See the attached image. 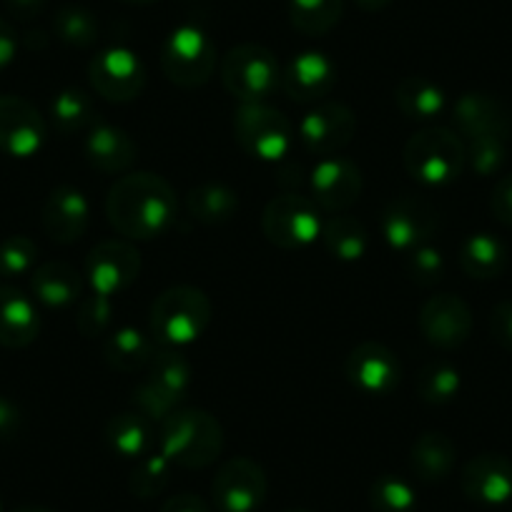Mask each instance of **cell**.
<instances>
[{"label":"cell","mask_w":512,"mask_h":512,"mask_svg":"<svg viewBox=\"0 0 512 512\" xmlns=\"http://www.w3.org/2000/svg\"><path fill=\"white\" fill-rule=\"evenodd\" d=\"M490 332L500 347L512 352V302H500L492 309Z\"/></svg>","instance_id":"cell-45"},{"label":"cell","mask_w":512,"mask_h":512,"mask_svg":"<svg viewBox=\"0 0 512 512\" xmlns=\"http://www.w3.org/2000/svg\"><path fill=\"white\" fill-rule=\"evenodd\" d=\"M53 31L66 46L71 48H91L96 46L101 36L96 13L83 6H61L53 16Z\"/></svg>","instance_id":"cell-35"},{"label":"cell","mask_w":512,"mask_h":512,"mask_svg":"<svg viewBox=\"0 0 512 512\" xmlns=\"http://www.w3.org/2000/svg\"><path fill=\"white\" fill-rule=\"evenodd\" d=\"M0 512H3V507H0Z\"/></svg>","instance_id":"cell-54"},{"label":"cell","mask_w":512,"mask_h":512,"mask_svg":"<svg viewBox=\"0 0 512 512\" xmlns=\"http://www.w3.org/2000/svg\"><path fill=\"white\" fill-rule=\"evenodd\" d=\"M161 455L171 465L201 470L216 462L224 450V430L206 410H176L161 422Z\"/></svg>","instance_id":"cell-2"},{"label":"cell","mask_w":512,"mask_h":512,"mask_svg":"<svg viewBox=\"0 0 512 512\" xmlns=\"http://www.w3.org/2000/svg\"><path fill=\"white\" fill-rule=\"evenodd\" d=\"M38 262V244L31 236H8L0 241V277L16 279L23 274H33Z\"/></svg>","instance_id":"cell-39"},{"label":"cell","mask_w":512,"mask_h":512,"mask_svg":"<svg viewBox=\"0 0 512 512\" xmlns=\"http://www.w3.org/2000/svg\"><path fill=\"white\" fill-rule=\"evenodd\" d=\"M216 68V46L199 26H179L161 48V71L181 88L209 83Z\"/></svg>","instance_id":"cell-7"},{"label":"cell","mask_w":512,"mask_h":512,"mask_svg":"<svg viewBox=\"0 0 512 512\" xmlns=\"http://www.w3.org/2000/svg\"><path fill=\"white\" fill-rule=\"evenodd\" d=\"M46 144V121L36 106L18 96H0V151L31 159Z\"/></svg>","instance_id":"cell-15"},{"label":"cell","mask_w":512,"mask_h":512,"mask_svg":"<svg viewBox=\"0 0 512 512\" xmlns=\"http://www.w3.org/2000/svg\"><path fill=\"white\" fill-rule=\"evenodd\" d=\"M43 229L56 244H76L91 224V204L76 186H56L43 204Z\"/></svg>","instance_id":"cell-19"},{"label":"cell","mask_w":512,"mask_h":512,"mask_svg":"<svg viewBox=\"0 0 512 512\" xmlns=\"http://www.w3.org/2000/svg\"><path fill=\"white\" fill-rule=\"evenodd\" d=\"M337 86V66L322 51H304L289 61L282 71V88L292 101H322Z\"/></svg>","instance_id":"cell-20"},{"label":"cell","mask_w":512,"mask_h":512,"mask_svg":"<svg viewBox=\"0 0 512 512\" xmlns=\"http://www.w3.org/2000/svg\"><path fill=\"white\" fill-rule=\"evenodd\" d=\"M239 206V194L231 186L216 184V181L194 186L186 196L189 214L206 226L229 224L239 214Z\"/></svg>","instance_id":"cell-27"},{"label":"cell","mask_w":512,"mask_h":512,"mask_svg":"<svg viewBox=\"0 0 512 512\" xmlns=\"http://www.w3.org/2000/svg\"><path fill=\"white\" fill-rule=\"evenodd\" d=\"M51 118L53 126L63 136H71L83 131V128H91L96 123V106H93V98L83 88H63L53 98Z\"/></svg>","instance_id":"cell-33"},{"label":"cell","mask_w":512,"mask_h":512,"mask_svg":"<svg viewBox=\"0 0 512 512\" xmlns=\"http://www.w3.org/2000/svg\"><path fill=\"white\" fill-rule=\"evenodd\" d=\"M395 103L412 121H432L445 111L447 96L430 78L407 76L397 83Z\"/></svg>","instance_id":"cell-29"},{"label":"cell","mask_w":512,"mask_h":512,"mask_svg":"<svg viewBox=\"0 0 512 512\" xmlns=\"http://www.w3.org/2000/svg\"><path fill=\"white\" fill-rule=\"evenodd\" d=\"M319 239L324 241V249L339 262H359L369 246V236L362 221L347 214L329 216L322 224Z\"/></svg>","instance_id":"cell-31"},{"label":"cell","mask_w":512,"mask_h":512,"mask_svg":"<svg viewBox=\"0 0 512 512\" xmlns=\"http://www.w3.org/2000/svg\"><path fill=\"white\" fill-rule=\"evenodd\" d=\"M121 3H128V6H151L156 0H121Z\"/></svg>","instance_id":"cell-51"},{"label":"cell","mask_w":512,"mask_h":512,"mask_svg":"<svg viewBox=\"0 0 512 512\" xmlns=\"http://www.w3.org/2000/svg\"><path fill=\"white\" fill-rule=\"evenodd\" d=\"M149 382H154L171 402L181 405L191 390V364L179 349L156 347L149 362Z\"/></svg>","instance_id":"cell-30"},{"label":"cell","mask_w":512,"mask_h":512,"mask_svg":"<svg viewBox=\"0 0 512 512\" xmlns=\"http://www.w3.org/2000/svg\"><path fill=\"white\" fill-rule=\"evenodd\" d=\"M221 83L239 103H264L282 86V68L269 48L241 43L221 61Z\"/></svg>","instance_id":"cell-5"},{"label":"cell","mask_w":512,"mask_h":512,"mask_svg":"<svg viewBox=\"0 0 512 512\" xmlns=\"http://www.w3.org/2000/svg\"><path fill=\"white\" fill-rule=\"evenodd\" d=\"M407 174L425 186L452 184L467 164L465 141L442 126L422 128L410 136L402 151Z\"/></svg>","instance_id":"cell-3"},{"label":"cell","mask_w":512,"mask_h":512,"mask_svg":"<svg viewBox=\"0 0 512 512\" xmlns=\"http://www.w3.org/2000/svg\"><path fill=\"white\" fill-rule=\"evenodd\" d=\"M460 482L462 492L477 505H505L512 497V462L495 452L477 455L465 465Z\"/></svg>","instance_id":"cell-21"},{"label":"cell","mask_w":512,"mask_h":512,"mask_svg":"<svg viewBox=\"0 0 512 512\" xmlns=\"http://www.w3.org/2000/svg\"><path fill=\"white\" fill-rule=\"evenodd\" d=\"M31 289L51 309L71 307L83 294V277L68 262H46L33 269Z\"/></svg>","instance_id":"cell-24"},{"label":"cell","mask_w":512,"mask_h":512,"mask_svg":"<svg viewBox=\"0 0 512 512\" xmlns=\"http://www.w3.org/2000/svg\"><path fill=\"white\" fill-rule=\"evenodd\" d=\"M131 402H134L136 412H141L149 422H164L166 417H169L171 412H176V407H179L176 402H171L154 382H149V379L136 384Z\"/></svg>","instance_id":"cell-43"},{"label":"cell","mask_w":512,"mask_h":512,"mask_svg":"<svg viewBox=\"0 0 512 512\" xmlns=\"http://www.w3.org/2000/svg\"><path fill=\"white\" fill-rule=\"evenodd\" d=\"M507 159V139L487 136V139H475L467 144V161L470 169L480 176H492L502 169Z\"/></svg>","instance_id":"cell-42"},{"label":"cell","mask_w":512,"mask_h":512,"mask_svg":"<svg viewBox=\"0 0 512 512\" xmlns=\"http://www.w3.org/2000/svg\"><path fill=\"white\" fill-rule=\"evenodd\" d=\"M287 512H314V510H309V507H292V510Z\"/></svg>","instance_id":"cell-53"},{"label":"cell","mask_w":512,"mask_h":512,"mask_svg":"<svg viewBox=\"0 0 512 512\" xmlns=\"http://www.w3.org/2000/svg\"><path fill=\"white\" fill-rule=\"evenodd\" d=\"M171 480V462L161 452L144 457L136 465V470L128 477V490L134 492L139 500H154L166 490Z\"/></svg>","instance_id":"cell-38"},{"label":"cell","mask_w":512,"mask_h":512,"mask_svg":"<svg viewBox=\"0 0 512 512\" xmlns=\"http://www.w3.org/2000/svg\"><path fill=\"white\" fill-rule=\"evenodd\" d=\"M405 272L420 287H435L445 277V256H442L437 246L427 241V244H420L412 251H407Z\"/></svg>","instance_id":"cell-40"},{"label":"cell","mask_w":512,"mask_h":512,"mask_svg":"<svg viewBox=\"0 0 512 512\" xmlns=\"http://www.w3.org/2000/svg\"><path fill=\"white\" fill-rule=\"evenodd\" d=\"M457 447L442 432H425L417 437V442L410 450V467L417 475V480L435 485V482L447 480L455 470Z\"/></svg>","instance_id":"cell-25"},{"label":"cell","mask_w":512,"mask_h":512,"mask_svg":"<svg viewBox=\"0 0 512 512\" xmlns=\"http://www.w3.org/2000/svg\"><path fill=\"white\" fill-rule=\"evenodd\" d=\"M106 214L121 236L149 241L171 229L179 214V199L166 179L149 171H136L121 176L111 186Z\"/></svg>","instance_id":"cell-1"},{"label":"cell","mask_w":512,"mask_h":512,"mask_svg":"<svg viewBox=\"0 0 512 512\" xmlns=\"http://www.w3.org/2000/svg\"><path fill=\"white\" fill-rule=\"evenodd\" d=\"M16 53H18L16 31H13V28L0 18V71L11 66Z\"/></svg>","instance_id":"cell-48"},{"label":"cell","mask_w":512,"mask_h":512,"mask_svg":"<svg viewBox=\"0 0 512 512\" xmlns=\"http://www.w3.org/2000/svg\"><path fill=\"white\" fill-rule=\"evenodd\" d=\"M234 134L251 159L267 164L282 161L294 144L292 121L267 103H241L234 113Z\"/></svg>","instance_id":"cell-6"},{"label":"cell","mask_w":512,"mask_h":512,"mask_svg":"<svg viewBox=\"0 0 512 512\" xmlns=\"http://www.w3.org/2000/svg\"><path fill=\"white\" fill-rule=\"evenodd\" d=\"M159 512H209V505L204 502V497L194 495V492H179V495L169 497Z\"/></svg>","instance_id":"cell-47"},{"label":"cell","mask_w":512,"mask_h":512,"mask_svg":"<svg viewBox=\"0 0 512 512\" xmlns=\"http://www.w3.org/2000/svg\"><path fill=\"white\" fill-rule=\"evenodd\" d=\"M440 226V214L422 196H397L382 211V236L395 251H412L427 244Z\"/></svg>","instance_id":"cell-11"},{"label":"cell","mask_w":512,"mask_h":512,"mask_svg":"<svg viewBox=\"0 0 512 512\" xmlns=\"http://www.w3.org/2000/svg\"><path fill=\"white\" fill-rule=\"evenodd\" d=\"M420 332L432 347L457 349L470 339L472 312L457 294H437L420 309Z\"/></svg>","instance_id":"cell-17"},{"label":"cell","mask_w":512,"mask_h":512,"mask_svg":"<svg viewBox=\"0 0 512 512\" xmlns=\"http://www.w3.org/2000/svg\"><path fill=\"white\" fill-rule=\"evenodd\" d=\"M41 317L31 299L16 287L0 284V347L23 349L36 342Z\"/></svg>","instance_id":"cell-23"},{"label":"cell","mask_w":512,"mask_h":512,"mask_svg":"<svg viewBox=\"0 0 512 512\" xmlns=\"http://www.w3.org/2000/svg\"><path fill=\"white\" fill-rule=\"evenodd\" d=\"M13 512H51V510H46V507H18V510Z\"/></svg>","instance_id":"cell-52"},{"label":"cell","mask_w":512,"mask_h":512,"mask_svg":"<svg viewBox=\"0 0 512 512\" xmlns=\"http://www.w3.org/2000/svg\"><path fill=\"white\" fill-rule=\"evenodd\" d=\"M113 317V302L101 294H91V297L81 299L76 314V327L83 337L96 339L106 334V329L111 327Z\"/></svg>","instance_id":"cell-41"},{"label":"cell","mask_w":512,"mask_h":512,"mask_svg":"<svg viewBox=\"0 0 512 512\" xmlns=\"http://www.w3.org/2000/svg\"><path fill=\"white\" fill-rule=\"evenodd\" d=\"M23 415L16 402L0 395V440H13L21 435Z\"/></svg>","instance_id":"cell-46"},{"label":"cell","mask_w":512,"mask_h":512,"mask_svg":"<svg viewBox=\"0 0 512 512\" xmlns=\"http://www.w3.org/2000/svg\"><path fill=\"white\" fill-rule=\"evenodd\" d=\"M8 11L18 18V21H33L43 13L46 0H6Z\"/></svg>","instance_id":"cell-49"},{"label":"cell","mask_w":512,"mask_h":512,"mask_svg":"<svg viewBox=\"0 0 512 512\" xmlns=\"http://www.w3.org/2000/svg\"><path fill=\"white\" fill-rule=\"evenodd\" d=\"M154 352V339L136 327L113 329L106 342H103V359L108 362V367L123 374L139 372V369L149 367Z\"/></svg>","instance_id":"cell-26"},{"label":"cell","mask_w":512,"mask_h":512,"mask_svg":"<svg viewBox=\"0 0 512 512\" xmlns=\"http://www.w3.org/2000/svg\"><path fill=\"white\" fill-rule=\"evenodd\" d=\"M141 274V254L126 241H101L86 256V279L93 294L111 299L126 292Z\"/></svg>","instance_id":"cell-12"},{"label":"cell","mask_w":512,"mask_h":512,"mask_svg":"<svg viewBox=\"0 0 512 512\" xmlns=\"http://www.w3.org/2000/svg\"><path fill=\"white\" fill-rule=\"evenodd\" d=\"M344 13V0H289V21L304 36H324Z\"/></svg>","instance_id":"cell-34"},{"label":"cell","mask_w":512,"mask_h":512,"mask_svg":"<svg viewBox=\"0 0 512 512\" xmlns=\"http://www.w3.org/2000/svg\"><path fill=\"white\" fill-rule=\"evenodd\" d=\"M344 374H347L349 384L357 387L359 392H364L369 397H382L397 390L402 367L397 354L387 344L367 339V342H359L347 354V359H344Z\"/></svg>","instance_id":"cell-14"},{"label":"cell","mask_w":512,"mask_h":512,"mask_svg":"<svg viewBox=\"0 0 512 512\" xmlns=\"http://www.w3.org/2000/svg\"><path fill=\"white\" fill-rule=\"evenodd\" d=\"M490 209L500 224L512 226V174L502 176L490 196Z\"/></svg>","instance_id":"cell-44"},{"label":"cell","mask_w":512,"mask_h":512,"mask_svg":"<svg viewBox=\"0 0 512 512\" xmlns=\"http://www.w3.org/2000/svg\"><path fill=\"white\" fill-rule=\"evenodd\" d=\"M88 81H91L93 91L106 101H136L146 88L144 61L131 48H103L88 63Z\"/></svg>","instance_id":"cell-9"},{"label":"cell","mask_w":512,"mask_h":512,"mask_svg":"<svg viewBox=\"0 0 512 512\" xmlns=\"http://www.w3.org/2000/svg\"><path fill=\"white\" fill-rule=\"evenodd\" d=\"M322 211L302 194H279L264 206L262 231L279 249H304L322 236Z\"/></svg>","instance_id":"cell-8"},{"label":"cell","mask_w":512,"mask_h":512,"mask_svg":"<svg viewBox=\"0 0 512 512\" xmlns=\"http://www.w3.org/2000/svg\"><path fill=\"white\" fill-rule=\"evenodd\" d=\"M452 121H455L457 131L467 136V141L487 139V136L510 139L512 134L510 108L490 93L470 91L457 98L455 108H452Z\"/></svg>","instance_id":"cell-18"},{"label":"cell","mask_w":512,"mask_h":512,"mask_svg":"<svg viewBox=\"0 0 512 512\" xmlns=\"http://www.w3.org/2000/svg\"><path fill=\"white\" fill-rule=\"evenodd\" d=\"M357 6L362 8V11L377 13V11H384L387 6H392V0H357Z\"/></svg>","instance_id":"cell-50"},{"label":"cell","mask_w":512,"mask_h":512,"mask_svg":"<svg viewBox=\"0 0 512 512\" xmlns=\"http://www.w3.org/2000/svg\"><path fill=\"white\" fill-rule=\"evenodd\" d=\"M267 472L249 457H234L216 470L211 497L221 512H254L267 500Z\"/></svg>","instance_id":"cell-10"},{"label":"cell","mask_w":512,"mask_h":512,"mask_svg":"<svg viewBox=\"0 0 512 512\" xmlns=\"http://www.w3.org/2000/svg\"><path fill=\"white\" fill-rule=\"evenodd\" d=\"M106 440L113 452L136 460L146 452L151 442V422L141 412H121L113 415L106 425Z\"/></svg>","instance_id":"cell-32"},{"label":"cell","mask_w":512,"mask_h":512,"mask_svg":"<svg viewBox=\"0 0 512 512\" xmlns=\"http://www.w3.org/2000/svg\"><path fill=\"white\" fill-rule=\"evenodd\" d=\"M460 267L472 279H497L507 267V246L492 234H472L460 246Z\"/></svg>","instance_id":"cell-28"},{"label":"cell","mask_w":512,"mask_h":512,"mask_svg":"<svg viewBox=\"0 0 512 512\" xmlns=\"http://www.w3.org/2000/svg\"><path fill=\"white\" fill-rule=\"evenodd\" d=\"M83 154H86L88 164L101 171V174H123V171L134 166L139 146L121 126L96 121L88 128L86 141H83Z\"/></svg>","instance_id":"cell-22"},{"label":"cell","mask_w":512,"mask_h":512,"mask_svg":"<svg viewBox=\"0 0 512 512\" xmlns=\"http://www.w3.org/2000/svg\"><path fill=\"white\" fill-rule=\"evenodd\" d=\"M357 134V116L344 103H319L299 121V141L314 156H337Z\"/></svg>","instance_id":"cell-13"},{"label":"cell","mask_w":512,"mask_h":512,"mask_svg":"<svg viewBox=\"0 0 512 512\" xmlns=\"http://www.w3.org/2000/svg\"><path fill=\"white\" fill-rule=\"evenodd\" d=\"M417 397L425 405H447L457 397L462 387V377L452 364L427 362L417 374Z\"/></svg>","instance_id":"cell-36"},{"label":"cell","mask_w":512,"mask_h":512,"mask_svg":"<svg viewBox=\"0 0 512 512\" xmlns=\"http://www.w3.org/2000/svg\"><path fill=\"white\" fill-rule=\"evenodd\" d=\"M372 512H415L417 492L407 480L395 475H382L369 487Z\"/></svg>","instance_id":"cell-37"},{"label":"cell","mask_w":512,"mask_h":512,"mask_svg":"<svg viewBox=\"0 0 512 512\" xmlns=\"http://www.w3.org/2000/svg\"><path fill=\"white\" fill-rule=\"evenodd\" d=\"M211 322V302L196 287H171L151 307V334L159 347L181 349L196 342Z\"/></svg>","instance_id":"cell-4"},{"label":"cell","mask_w":512,"mask_h":512,"mask_svg":"<svg viewBox=\"0 0 512 512\" xmlns=\"http://www.w3.org/2000/svg\"><path fill=\"white\" fill-rule=\"evenodd\" d=\"M314 204L332 214H342L362 194V171L344 156H327L309 176Z\"/></svg>","instance_id":"cell-16"}]
</instances>
